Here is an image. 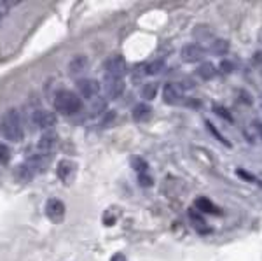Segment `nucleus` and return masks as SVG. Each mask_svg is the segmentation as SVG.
Instances as JSON below:
<instances>
[{"mask_svg":"<svg viewBox=\"0 0 262 261\" xmlns=\"http://www.w3.org/2000/svg\"><path fill=\"white\" fill-rule=\"evenodd\" d=\"M0 133L9 142H21L23 140V128H21L19 112L14 107L7 109L0 119Z\"/></svg>","mask_w":262,"mask_h":261,"instance_id":"nucleus-1","label":"nucleus"},{"mask_svg":"<svg viewBox=\"0 0 262 261\" xmlns=\"http://www.w3.org/2000/svg\"><path fill=\"white\" fill-rule=\"evenodd\" d=\"M54 107H56V111L60 112V114L72 116V114H77L82 109V100L79 98L74 91L63 90L54 96Z\"/></svg>","mask_w":262,"mask_h":261,"instance_id":"nucleus-2","label":"nucleus"},{"mask_svg":"<svg viewBox=\"0 0 262 261\" xmlns=\"http://www.w3.org/2000/svg\"><path fill=\"white\" fill-rule=\"evenodd\" d=\"M46 216L53 223H61L65 217V204L58 198H49L46 202Z\"/></svg>","mask_w":262,"mask_h":261,"instance_id":"nucleus-3","label":"nucleus"},{"mask_svg":"<svg viewBox=\"0 0 262 261\" xmlns=\"http://www.w3.org/2000/svg\"><path fill=\"white\" fill-rule=\"evenodd\" d=\"M32 121H33V125L35 126H39V128L42 130H51L54 125H56V114L54 112H51V111H35L32 114Z\"/></svg>","mask_w":262,"mask_h":261,"instance_id":"nucleus-4","label":"nucleus"},{"mask_svg":"<svg viewBox=\"0 0 262 261\" xmlns=\"http://www.w3.org/2000/svg\"><path fill=\"white\" fill-rule=\"evenodd\" d=\"M180 56H182V60L187 62V63H196V62L203 60L205 49H203L200 44H196V42H191V44H185L184 48H182Z\"/></svg>","mask_w":262,"mask_h":261,"instance_id":"nucleus-5","label":"nucleus"},{"mask_svg":"<svg viewBox=\"0 0 262 261\" xmlns=\"http://www.w3.org/2000/svg\"><path fill=\"white\" fill-rule=\"evenodd\" d=\"M105 70H107V75H111V77H122L126 72L124 58L119 56V54L111 56L107 62H105Z\"/></svg>","mask_w":262,"mask_h":261,"instance_id":"nucleus-6","label":"nucleus"},{"mask_svg":"<svg viewBox=\"0 0 262 261\" xmlns=\"http://www.w3.org/2000/svg\"><path fill=\"white\" fill-rule=\"evenodd\" d=\"M77 90L79 93H81L84 98H93V96H96L100 93V83L96 81V79H79L77 81Z\"/></svg>","mask_w":262,"mask_h":261,"instance_id":"nucleus-7","label":"nucleus"},{"mask_svg":"<svg viewBox=\"0 0 262 261\" xmlns=\"http://www.w3.org/2000/svg\"><path fill=\"white\" fill-rule=\"evenodd\" d=\"M163 98H164V102H166V104L175 105V104H179L182 98H184V90H182V86H179V84L170 83V84H166V86H164Z\"/></svg>","mask_w":262,"mask_h":261,"instance_id":"nucleus-8","label":"nucleus"},{"mask_svg":"<svg viewBox=\"0 0 262 261\" xmlns=\"http://www.w3.org/2000/svg\"><path fill=\"white\" fill-rule=\"evenodd\" d=\"M124 79L122 77H111L107 75V81H105V90L108 93V98H119L124 93Z\"/></svg>","mask_w":262,"mask_h":261,"instance_id":"nucleus-9","label":"nucleus"},{"mask_svg":"<svg viewBox=\"0 0 262 261\" xmlns=\"http://www.w3.org/2000/svg\"><path fill=\"white\" fill-rule=\"evenodd\" d=\"M75 170H77V167H75L74 162H69V159H63V162L58 163V177L63 183H70V179L74 177Z\"/></svg>","mask_w":262,"mask_h":261,"instance_id":"nucleus-10","label":"nucleus"},{"mask_svg":"<svg viewBox=\"0 0 262 261\" xmlns=\"http://www.w3.org/2000/svg\"><path fill=\"white\" fill-rule=\"evenodd\" d=\"M58 142V135L54 132H51V130H48V132L44 133V135L40 137L39 140V149L42 151V153H48V151H53L54 146H56Z\"/></svg>","mask_w":262,"mask_h":261,"instance_id":"nucleus-11","label":"nucleus"},{"mask_svg":"<svg viewBox=\"0 0 262 261\" xmlns=\"http://www.w3.org/2000/svg\"><path fill=\"white\" fill-rule=\"evenodd\" d=\"M152 116V107L149 104H137L133 107V119L138 123H143Z\"/></svg>","mask_w":262,"mask_h":261,"instance_id":"nucleus-12","label":"nucleus"},{"mask_svg":"<svg viewBox=\"0 0 262 261\" xmlns=\"http://www.w3.org/2000/svg\"><path fill=\"white\" fill-rule=\"evenodd\" d=\"M198 75H200L201 79H206V81H210V79H213L215 75H217V69H215L213 63L203 62L201 65L198 67Z\"/></svg>","mask_w":262,"mask_h":261,"instance_id":"nucleus-13","label":"nucleus"},{"mask_svg":"<svg viewBox=\"0 0 262 261\" xmlns=\"http://www.w3.org/2000/svg\"><path fill=\"white\" fill-rule=\"evenodd\" d=\"M196 207H198V210L206 212V214H221V210L215 207L213 202L208 200L206 196H200V198H196Z\"/></svg>","mask_w":262,"mask_h":261,"instance_id":"nucleus-14","label":"nucleus"},{"mask_svg":"<svg viewBox=\"0 0 262 261\" xmlns=\"http://www.w3.org/2000/svg\"><path fill=\"white\" fill-rule=\"evenodd\" d=\"M210 53L215 54V56H224V54L229 53V42H227L226 39L213 41V44L210 46Z\"/></svg>","mask_w":262,"mask_h":261,"instance_id":"nucleus-15","label":"nucleus"},{"mask_svg":"<svg viewBox=\"0 0 262 261\" xmlns=\"http://www.w3.org/2000/svg\"><path fill=\"white\" fill-rule=\"evenodd\" d=\"M129 165H131V168H133L135 172H138V174H145L147 168H149L147 162L142 156H131L129 158Z\"/></svg>","mask_w":262,"mask_h":261,"instance_id":"nucleus-16","label":"nucleus"},{"mask_svg":"<svg viewBox=\"0 0 262 261\" xmlns=\"http://www.w3.org/2000/svg\"><path fill=\"white\" fill-rule=\"evenodd\" d=\"M88 65V58L86 56H75L74 60L70 62V74H79L86 69Z\"/></svg>","mask_w":262,"mask_h":261,"instance_id":"nucleus-17","label":"nucleus"},{"mask_svg":"<svg viewBox=\"0 0 262 261\" xmlns=\"http://www.w3.org/2000/svg\"><path fill=\"white\" fill-rule=\"evenodd\" d=\"M189 217H191V223H192L194 226H196L198 231H201V233L208 231V226H206L205 219H203V217L198 212H194V210H189Z\"/></svg>","mask_w":262,"mask_h":261,"instance_id":"nucleus-18","label":"nucleus"},{"mask_svg":"<svg viewBox=\"0 0 262 261\" xmlns=\"http://www.w3.org/2000/svg\"><path fill=\"white\" fill-rule=\"evenodd\" d=\"M156 93H158V84L156 83H149L142 88V98L143 100H154L156 98Z\"/></svg>","mask_w":262,"mask_h":261,"instance_id":"nucleus-19","label":"nucleus"},{"mask_svg":"<svg viewBox=\"0 0 262 261\" xmlns=\"http://www.w3.org/2000/svg\"><path fill=\"white\" fill-rule=\"evenodd\" d=\"M163 69H164V60H156V62H152V63H149V65L145 67V74L158 75Z\"/></svg>","mask_w":262,"mask_h":261,"instance_id":"nucleus-20","label":"nucleus"},{"mask_svg":"<svg viewBox=\"0 0 262 261\" xmlns=\"http://www.w3.org/2000/svg\"><path fill=\"white\" fill-rule=\"evenodd\" d=\"M205 125H206V128H208V130H210V132H212V135H213L215 138H217V140H219V142H221V144H224V146H226V147H231V142H229V140H227V138H226V137H224V135H222V133H221V132H219V130H217V128H215V126H213L212 123H210V121H206V123H205Z\"/></svg>","mask_w":262,"mask_h":261,"instance_id":"nucleus-21","label":"nucleus"},{"mask_svg":"<svg viewBox=\"0 0 262 261\" xmlns=\"http://www.w3.org/2000/svg\"><path fill=\"white\" fill-rule=\"evenodd\" d=\"M213 112H215V114H217L219 117H222L224 121H227V123H232L231 112L227 111L226 107H222V105H213Z\"/></svg>","mask_w":262,"mask_h":261,"instance_id":"nucleus-22","label":"nucleus"},{"mask_svg":"<svg viewBox=\"0 0 262 261\" xmlns=\"http://www.w3.org/2000/svg\"><path fill=\"white\" fill-rule=\"evenodd\" d=\"M11 162V149L6 144H0V163L6 165Z\"/></svg>","mask_w":262,"mask_h":261,"instance_id":"nucleus-23","label":"nucleus"},{"mask_svg":"<svg viewBox=\"0 0 262 261\" xmlns=\"http://www.w3.org/2000/svg\"><path fill=\"white\" fill-rule=\"evenodd\" d=\"M138 183H140V186L143 188H150L152 184H154V180L149 174H138Z\"/></svg>","mask_w":262,"mask_h":261,"instance_id":"nucleus-24","label":"nucleus"},{"mask_svg":"<svg viewBox=\"0 0 262 261\" xmlns=\"http://www.w3.org/2000/svg\"><path fill=\"white\" fill-rule=\"evenodd\" d=\"M236 174H238L243 180H248V183H255V177H253L250 172L243 170V168H238V170H236Z\"/></svg>","mask_w":262,"mask_h":261,"instance_id":"nucleus-25","label":"nucleus"},{"mask_svg":"<svg viewBox=\"0 0 262 261\" xmlns=\"http://www.w3.org/2000/svg\"><path fill=\"white\" fill-rule=\"evenodd\" d=\"M252 63L255 67H260L262 65V49H259V51H255L253 53V56H252Z\"/></svg>","mask_w":262,"mask_h":261,"instance_id":"nucleus-26","label":"nucleus"},{"mask_svg":"<svg viewBox=\"0 0 262 261\" xmlns=\"http://www.w3.org/2000/svg\"><path fill=\"white\" fill-rule=\"evenodd\" d=\"M221 70L224 74H231L232 70H234V65H232L231 62H222L221 63Z\"/></svg>","mask_w":262,"mask_h":261,"instance_id":"nucleus-27","label":"nucleus"},{"mask_svg":"<svg viewBox=\"0 0 262 261\" xmlns=\"http://www.w3.org/2000/svg\"><path fill=\"white\" fill-rule=\"evenodd\" d=\"M185 105H189V107H192V109H198L201 105L200 100H194V98H189L187 102H185Z\"/></svg>","mask_w":262,"mask_h":261,"instance_id":"nucleus-28","label":"nucleus"},{"mask_svg":"<svg viewBox=\"0 0 262 261\" xmlns=\"http://www.w3.org/2000/svg\"><path fill=\"white\" fill-rule=\"evenodd\" d=\"M242 98H243V102H245V104H248V105H252V104H253V98H252L250 95L245 93V91H242Z\"/></svg>","mask_w":262,"mask_h":261,"instance_id":"nucleus-29","label":"nucleus"},{"mask_svg":"<svg viewBox=\"0 0 262 261\" xmlns=\"http://www.w3.org/2000/svg\"><path fill=\"white\" fill-rule=\"evenodd\" d=\"M111 261H126V256L124 254H121V252H117V254H114L112 256V259Z\"/></svg>","mask_w":262,"mask_h":261,"instance_id":"nucleus-30","label":"nucleus"},{"mask_svg":"<svg viewBox=\"0 0 262 261\" xmlns=\"http://www.w3.org/2000/svg\"><path fill=\"white\" fill-rule=\"evenodd\" d=\"M253 126H255V130L259 132V135H260V138H262V123H259V121H255V123H253Z\"/></svg>","mask_w":262,"mask_h":261,"instance_id":"nucleus-31","label":"nucleus"},{"mask_svg":"<svg viewBox=\"0 0 262 261\" xmlns=\"http://www.w3.org/2000/svg\"><path fill=\"white\" fill-rule=\"evenodd\" d=\"M0 19H2V9H0Z\"/></svg>","mask_w":262,"mask_h":261,"instance_id":"nucleus-32","label":"nucleus"}]
</instances>
